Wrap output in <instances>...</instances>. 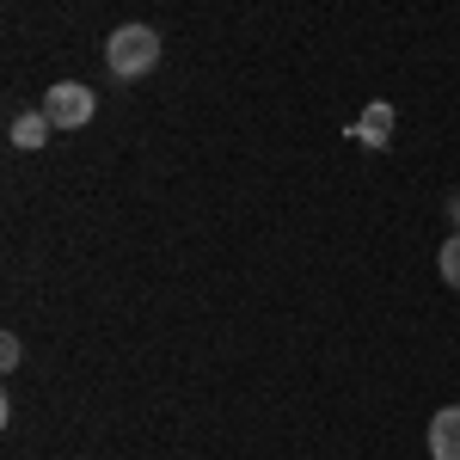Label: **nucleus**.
Masks as SVG:
<instances>
[{"instance_id":"obj_1","label":"nucleus","mask_w":460,"mask_h":460,"mask_svg":"<svg viewBox=\"0 0 460 460\" xmlns=\"http://www.w3.org/2000/svg\"><path fill=\"white\" fill-rule=\"evenodd\" d=\"M105 68L117 80H147L160 68V31L154 25H117L105 37Z\"/></svg>"},{"instance_id":"obj_2","label":"nucleus","mask_w":460,"mask_h":460,"mask_svg":"<svg viewBox=\"0 0 460 460\" xmlns=\"http://www.w3.org/2000/svg\"><path fill=\"white\" fill-rule=\"evenodd\" d=\"M93 111H99V99H93V86H80V80H56V86L43 93V117H49L56 129H86Z\"/></svg>"},{"instance_id":"obj_3","label":"nucleus","mask_w":460,"mask_h":460,"mask_svg":"<svg viewBox=\"0 0 460 460\" xmlns=\"http://www.w3.org/2000/svg\"><path fill=\"white\" fill-rule=\"evenodd\" d=\"M429 460H460V405H442L429 418Z\"/></svg>"},{"instance_id":"obj_4","label":"nucleus","mask_w":460,"mask_h":460,"mask_svg":"<svg viewBox=\"0 0 460 460\" xmlns=\"http://www.w3.org/2000/svg\"><path fill=\"white\" fill-rule=\"evenodd\" d=\"M350 136H356L362 147H387V142H393V105H387V99H375V105H368V111L350 123Z\"/></svg>"},{"instance_id":"obj_5","label":"nucleus","mask_w":460,"mask_h":460,"mask_svg":"<svg viewBox=\"0 0 460 460\" xmlns=\"http://www.w3.org/2000/svg\"><path fill=\"white\" fill-rule=\"evenodd\" d=\"M6 136H13V147H43V142H49V136H56V123H49L43 111H19Z\"/></svg>"},{"instance_id":"obj_6","label":"nucleus","mask_w":460,"mask_h":460,"mask_svg":"<svg viewBox=\"0 0 460 460\" xmlns=\"http://www.w3.org/2000/svg\"><path fill=\"white\" fill-rule=\"evenodd\" d=\"M436 270H442V283H448V288H460V234H448V240H442Z\"/></svg>"},{"instance_id":"obj_7","label":"nucleus","mask_w":460,"mask_h":460,"mask_svg":"<svg viewBox=\"0 0 460 460\" xmlns=\"http://www.w3.org/2000/svg\"><path fill=\"white\" fill-rule=\"evenodd\" d=\"M19 356H25V344H19V332H6V338H0V368L13 375V368H19Z\"/></svg>"},{"instance_id":"obj_8","label":"nucleus","mask_w":460,"mask_h":460,"mask_svg":"<svg viewBox=\"0 0 460 460\" xmlns=\"http://www.w3.org/2000/svg\"><path fill=\"white\" fill-rule=\"evenodd\" d=\"M448 221H455V234H460V190L448 197Z\"/></svg>"}]
</instances>
